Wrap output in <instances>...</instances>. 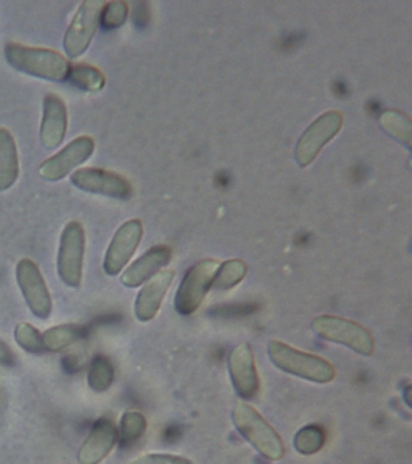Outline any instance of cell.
Listing matches in <instances>:
<instances>
[{
    "label": "cell",
    "instance_id": "obj_26",
    "mask_svg": "<svg viewBox=\"0 0 412 464\" xmlns=\"http://www.w3.org/2000/svg\"><path fill=\"white\" fill-rule=\"evenodd\" d=\"M129 17V5L128 3L122 0H114V2H106L102 14H101L100 25L104 29L120 28L124 25Z\"/></svg>",
    "mask_w": 412,
    "mask_h": 464
},
{
    "label": "cell",
    "instance_id": "obj_13",
    "mask_svg": "<svg viewBox=\"0 0 412 464\" xmlns=\"http://www.w3.org/2000/svg\"><path fill=\"white\" fill-rule=\"evenodd\" d=\"M70 116L66 102L59 94L50 92L43 100V116L39 140L46 150L57 149L66 140Z\"/></svg>",
    "mask_w": 412,
    "mask_h": 464
},
{
    "label": "cell",
    "instance_id": "obj_17",
    "mask_svg": "<svg viewBox=\"0 0 412 464\" xmlns=\"http://www.w3.org/2000/svg\"><path fill=\"white\" fill-rule=\"evenodd\" d=\"M173 279L175 272L172 270L160 271L143 286L135 303V315L139 322H150L157 317Z\"/></svg>",
    "mask_w": 412,
    "mask_h": 464
},
{
    "label": "cell",
    "instance_id": "obj_14",
    "mask_svg": "<svg viewBox=\"0 0 412 464\" xmlns=\"http://www.w3.org/2000/svg\"><path fill=\"white\" fill-rule=\"evenodd\" d=\"M229 372L238 397L252 399L259 393V375L251 344L241 343L234 348L229 357Z\"/></svg>",
    "mask_w": 412,
    "mask_h": 464
},
{
    "label": "cell",
    "instance_id": "obj_29",
    "mask_svg": "<svg viewBox=\"0 0 412 464\" xmlns=\"http://www.w3.org/2000/svg\"><path fill=\"white\" fill-rule=\"evenodd\" d=\"M15 362V354L10 350L8 344L0 339V365L13 366Z\"/></svg>",
    "mask_w": 412,
    "mask_h": 464
},
{
    "label": "cell",
    "instance_id": "obj_1",
    "mask_svg": "<svg viewBox=\"0 0 412 464\" xmlns=\"http://www.w3.org/2000/svg\"><path fill=\"white\" fill-rule=\"evenodd\" d=\"M5 56L10 67L15 71L45 82H66L70 72L71 63L68 58L49 47L9 42L5 46Z\"/></svg>",
    "mask_w": 412,
    "mask_h": 464
},
{
    "label": "cell",
    "instance_id": "obj_16",
    "mask_svg": "<svg viewBox=\"0 0 412 464\" xmlns=\"http://www.w3.org/2000/svg\"><path fill=\"white\" fill-rule=\"evenodd\" d=\"M171 254L168 246H153L122 272L121 285L126 288H139L169 263Z\"/></svg>",
    "mask_w": 412,
    "mask_h": 464
},
{
    "label": "cell",
    "instance_id": "obj_4",
    "mask_svg": "<svg viewBox=\"0 0 412 464\" xmlns=\"http://www.w3.org/2000/svg\"><path fill=\"white\" fill-rule=\"evenodd\" d=\"M86 232L81 221L72 220L61 234L57 253V275L67 286L79 289L84 275Z\"/></svg>",
    "mask_w": 412,
    "mask_h": 464
},
{
    "label": "cell",
    "instance_id": "obj_8",
    "mask_svg": "<svg viewBox=\"0 0 412 464\" xmlns=\"http://www.w3.org/2000/svg\"><path fill=\"white\" fill-rule=\"evenodd\" d=\"M71 183L86 194L104 196L114 199L131 198L132 184L128 178L114 170L99 167H82L71 174Z\"/></svg>",
    "mask_w": 412,
    "mask_h": 464
},
{
    "label": "cell",
    "instance_id": "obj_7",
    "mask_svg": "<svg viewBox=\"0 0 412 464\" xmlns=\"http://www.w3.org/2000/svg\"><path fill=\"white\" fill-rule=\"evenodd\" d=\"M96 141L91 136L82 134L64 145L55 155L50 156L39 167V176L49 183L63 180L92 158Z\"/></svg>",
    "mask_w": 412,
    "mask_h": 464
},
{
    "label": "cell",
    "instance_id": "obj_22",
    "mask_svg": "<svg viewBox=\"0 0 412 464\" xmlns=\"http://www.w3.org/2000/svg\"><path fill=\"white\" fill-rule=\"evenodd\" d=\"M245 274H247V265L244 261L237 259L225 261L222 266H219L212 286L216 290L234 288L245 277Z\"/></svg>",
    "mask_w": 412,
    "mask_h": 464
},
{
    "label": "cell",
    "instance_id": "obj_27",
    "mask_svg": "<svg viewBox=\"0 0 412 464\" xmlns=\"http://www.w3.org/2000/svg\"><path fill=\"white\" fill-rule=\"evenodd\" d=\"M382 123L394 137L399 138L400 140L407 141V144H410L411 125L410 121H408L405 116L397 114V112L388 111L383 115Z\"/></svg>",
    "mask_w": 412,
    "mask_h": 464
},
{
    "label": "cell",
    "instance_id": "obj_3",
    "mask_svg": "<svg viewBox=\"0 0 412 464\" xmlns=\"http://www.w3.org/2000/svg\"><path fill=\"white\" fill-rule=\"evenodd\" d=\"M233 420L242 437L263 457L273 460L283 459L285 450L280 435L253 406L237 402Z\"/></svg>",
    "mask_w": 412,
    "mask_h": 464
},
{
    "label": "cell",
    "instance_id": "obj_28",
    "mask_svg": "<svg viewBox=\"0 0 412 464\" xmlns=\"http://www.w3.org/2000/svg\"><path fill=\"white\" fill-rule=\"evenodd\" d=\"M129 464H193L184 457L168 455V453H148L133 459Z\"/></svg>",
    "mask_w": 412,
    "mask_h": 464
},
{
    "label": "cell",
    "instance_id": "obj_10",
    "mask_svg": "<svg viewBox=\"0 0 412 464\" xmlns=\"http://www.w3.org/2000/svg\"><path fill=\"white\" fill-rule=\"evenodd\" d=\"M219 261L207 259L191 267L184 276L176 294V310L182 314H194L212 288L219 268Z\"/></svg>",
    "mask_w": 412,
    "mask_h": 464
},
{
    "label": "cell",
    "instance_id": "obj_18",
    "mask_svg": "<svg viewBox=\"0 0 412 464\" xmlns=\"http://www.w3.org/2000/svg\"><path fill=\"white\" fill-rule=\"evenodd\" d=\"M19 149L14 134L0 127V192L10 190L20 177Z\"/></svg>",
    "mask_w": 412,
    "mask_h": 464
},
{
    "label": "cell",
    "instance_id": "obj_25",
    "mask_svg": "<svg viewBox=\"0 0 412 464\" xmlns=\"http://www.w3.org/2000/svg\"><path fill=\"white\" fill-rule=\"evenodd\" d=\"M14 339L16 341L17 346L28 353L38 354L45 351L43 334L31 323H19L14 330Z\"/></svg>",
    "mask_w": 412,
    "mask_h": 464
},
{
    "label": "cell",
    "instance_id": "obj_11",
    "mask_svg": "<svg viewBox=\"0 0 412 464\" xmlns=\"http://www.w3.org/2000/svg\"><path fill=\"white\" fill-rule=\"evenodd\" d=\"M143 238V224L139 219L125 221L115 232L104 254L102 267L108 276H118L128 266Z\"/></svg>",
    "mask_w": 412,
    "mask_h": 464
},
{
    "label": "cell",
    "instance_id": "obj_19",
    "mask_svg": "<svg viewBox=\"0 0 412 464\" xmlns=\"http://www.w3.org/2000/svg\"><path fill=\"white\" fill-rule=\"evenodd\" d=\"M66 82L85 92L97 93L106 86L107 78L95 65L79 63L71 64Z\"/></svg>",
    "mask_w": 412,
    "mask_h": 464
},
{
    "label": "cell",
    "instance_id": "obj_15",
    "mask_svg": "<svg viewBox=\"0 0 412 464\" xmlns=\"http://www.w3.org/2000/svg\"><path fill=\"white\" fill-rule=\"evenodd\" d=\"M119 440L117 424L107 417L95 423L78 453L79 464H101L113 451Z\"/></svg>",
    "mask_w": 412,
    "mask_h": 464
},
{
    "label": "cell",
    "instance_id": "obj_6",
    "mask_svg": "<svg viewBox=\"0 0 412 464\" xmlns=\"http://www.w3.org/2000/svg\"><path fill=\"white\" fill-rule=\"evenodd\" d=\"M314 333L321 339L343 344L361 355L374 353L375 343L370 332L350 319L324 314L314 319Z\"/></svg>",
    "mask_w": 412,
    "mask_h": 464
},
{
    "label": "cell",
    "instance_id": "obj_21",
    "mask_svg": "<svg viewBox=\"0 0 412 464\" xmlns=\"http://www.w3.org/2000/svg\"><path fill=\"white\" fill-rule=\"evenodd\" d=\"M115 379L113 362L103 355H99L90 362L88 370V384L97 393H103L110 390Z\"/></svg>",
    "mask_w": 412,
    "mask_h": 464
},
{
    "label": "cell",
    "instance_id": "obj_24",
    "mask_svg": "<svg viewBox=\"0 0 412 464\" xmlns=\"http://www.w3.org/2000/svg\"><path fill=\"white\" fill-rule=\"evenodd\" d=\"M324 442V430L320 426H314V424L302 428L294 438L296 451L306 456L320 451L323 448Z\"/></svg>",
    "mask_w": 412,
    "mask_h": 464
},
{
    "label": "cell",
    "instance_id": "obj_9",
    "mask_svg": "<svg viewBox=\"0 0 412 464\" xmlns=\"http://www.w3.org/2000/svg\"><path fill=\"white\" fill-rule=\"evenodd\" d=\"M16 282L28 308L35 317L46 321L53 314V296L46 285L41 267L30 257H24L16 265Z\"/></svg>",
    "mask_w": 412,
    "mask_h": 464
},
{
    "label": "cell",
    "instance_id": "obj_2",
    "mask_svg": "<svg viewBox=\"0 0 412 464\" xmlns=\"http://www.w3.org/2000/svg\"><path fill=\"white\" fill-rule=\"evenodd\" d=\"M267 352L271 362L282 372L317 383H328L335 379L334 366L318 355L296 350L277 340L271 341Z\"/></svg>",
    "mask_w": 412,
    "mask_h": 464
},
{
    "label": "cell",
    "instance_id": "obj_23",
    "mask_svg": "<svg viewBox=\"0 0 412 464\" xmlns=\"http://www.w3.org/2000/svg\"><path fill=\"white\" fill-rule=\"evenodd\" d=\"M147 420L143 413L139 411H126L119 423V438L122 444H132L143 437L147 430Z\"/></svg>",
    "mask_w": 412,
    "mask_h": 464
},
{
    "label": "cell",
    "instance_id": "obj_12",
    "mask_svg": "<svg viewBox=\"0 0 412 464\" xmlns=\"http://www.w3.org/2000/svg\"><path fill=\"white\" fill-rule=\"evenodd\" d=\"M342 115L339 111H328L320 116L303 132L296 145L295 158L300 166H309L316 159L321 148L338 134L342 126Z\"/></svg>",
    "mask_w": 412,
    "mask_h": 464
},
{
    "label": "cell",
    "instance_id": "obj_5",
    "mask_svg": "<svg viewBox=\"0 0 412 464\" xmlns=\"http://www.w3.org/2000/svg\"><path fill=\"white\" fill-rule=\"evenodd\" d=\"M104 0H85L79 5L63 36L64 56L70 60L81 57L91 46L100 27Z\"/></svg>",
    "mask_w": 412,
    "mask_h": 464
},
{
    "label": "cell",
    "instance_id": "obj_20",
    "mask_svg": "<svg viewBox=\"0 0 412 464\" xmlns=\"http://www.w3.org/2000/svg\"><path fill=\"white\" fill-rule=\"evenodd\" d=\"M85 335L86 329L82 325H55L43 334V343L46 351L60 352L84 339Z\"/></svg>",
    "mask_w": 412,
    "mask_h": 464
}]
</instances>
